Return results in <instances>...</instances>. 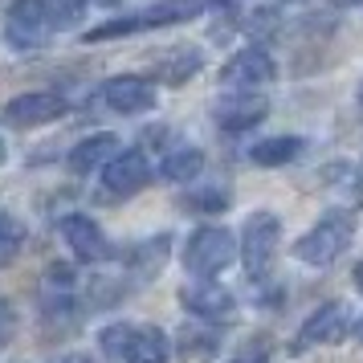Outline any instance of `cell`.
<instances>
[{
    "label": "cell",
    "instance_id": "1",
    "mask_svg": "<svg viewBox=\"0 0 363 363\" xmlns=\"http://www.w3.org/2000/svg\"><path fill=\"white\" fill-rule=\"evenodd\" d=\"M351 233H355V216L343 213V208H330L318 225H314L306 237H298L294 257L306 265H330L339 262L351 245Z\"/></svg>",
    "mask_w": 363,
    "mask_h": 363
},
{
    "label": "cell",
    "instance_id": "2",
    "mask_svg": "<svg viewBox=\"0 0 363 363\" xmlns=\"http://www.w3.org/2000/svg\"><path fill=\"white\" fill-rule=\"evenodd\" d=\"M102 351L118 363H167V339L160 327H106L102 330Z\"/></svg>",
    "mask_w": 363,
    "mask_h": 363
},
{
    "label": "cell",
    "instance_id": "3",
    "mask_svg": "<svg viewBox=\"0 0 363 363\" xmlns=\"http://www.w3.org/2000/svg\"><path fill=\"white\" fill-rule=\"evenodd\" d=\"M208 9V0H164V4H151L147 13H135V17H115L90 29L86 41H111V37L135 33V29H155V25H180V21H192Z\"/></svg>",
    "mask_w": 363,
    "mask_h": 363
},
{
    "label": "cell",
    "instance_id": "4",
    "mask_svg": "<svg viewBox=\"0 0 363 363\" xmlns=\"http://www.w3.org/2000/svg\"><path fill=\"white\" fill-rule=\"evenodd\" d=\"M53 4L50 0H13L4 13V37L13 50H41L53 29Z\"/></svg>",
    "mask_w": 363,
    "mask_h": 363
},
{
    "label": "cell",
    "instance_id": "5",
    "mask_svg": "<svg viewBox=\"0 0 363 363\" xmlns=\"http://www.w3.org/2000/svg\"><path fill=\"white\" fill-rule=\"evenodd\" d=\"M233 257H237V241H233L229 229H196L188 237V249H184V265L196 274V278H216L220 269H229Z\"/></svg>",
    "mask_w": 363,
    "mask_h": 363
},
{
    "label": "cell",
    "instance_id": "6",
    "mask_svg": "<svg viewBox=\"0 0 363 363\" xmlns=\"http://www.w3.org/2000/svg\"><path fill=\"white\" fill-rule=\"evenodd\" d=\"M278 245H281V220L274 213H253L241 229V262L245 269L257 278L265 274L274 257H278Z\"/></svg>",
    "mask_w": 363,
    "mask_h": 363
},
{
    "label": "cell",
    "instance_id": "7",
    "mask_svg": "<svg viewBox=\"0 0 363 363\" xmlns=\"http://www.w3.org/2000/svg\"><path fill=\"white\" fill-rule=\"evenodd\" d=\"M278 78V66H274V57L262 50V45H249V50L233 53L225 69H220V82L233 86V90H262Z\"/></svg>",
    "mask_w": 363,
    "mask_h": 363
},
{
    "label": "cell",
    "instance_id": "8",
    "mask_svg": "<svg viewBox=\"0 0 363 363\" xmlns=\"http://www.w3.org/2000/svg\"><path fill=\"white\" fill-rule=\"evenodd\" d=\"M151 184V164L143 151H118L111 164L102 167V188L111 192V196H135V192H143Z\"/></svg>",
    "mask_w": 363,
    "mask_h": 363
},
{
    "label": "cell",
    "instance_id": "9",
    "mask_svg": "<svg viewBox=\"0 0 363 363\" xmlns=\"http://www.w3.org/2000/svg\"><path fill=\"white\" fill-rule=\"evenodd\" d=\"M102 102L118 111V115H143L155 106V82L151 78H139V74H123V78H111L102 86Z\"/></svg>",
    "mask_w": 363,
    "mask_h": 363
},
{
    "label": "cell",
    "instance_id": "10",
    "mask_svg": "<svg viewBox=\"0 0 363 363\" xmlns=\"http://www.w3.org/2000/svg\"><path fill=\"white\" fill-rule=\"evenodd\" d=\"M66 115V99H57L50 90H33V94H17L4 106V123L13 127H45L53 118Z\"/></svg>",
    "mask_w": 363,
    "mask_h": 363
},
{
    "label": "cell",
    "instance_id": "11",
    "mask_svg": "<svg viewBox=\"0 0 363 363\" xmlns=\"http://www.w3.org/2000/svg\"><path fill=\"white\" fill-rule=\"evenodd\" d=\"M180 302L184 311H192L196 318H208V323H225V318H233V294L229 290H220L213 278H200V281H188L180 290Z\"/></svg>",
    "mask_w": 363,
    "mask_h": 363
},
{
    "label": "cell",
    "instance_id": "12",
    "mask_svg": "<svg viewBox=\"0 0 363 363\" xmlns=\"http://www.w3.org/2000/svg\"><path fill=\"white\" fill-rule=\"evenodd\" d=\"M62 237H66V245L74 249L78 262H106V257H111V241H106V233L82 213L62 216Z\"/></svg>",
    "mask_w": 363,
    "mask_h": 363
},
{
    "label": "cell",
    "instance_id": "13",
    "mask_svg": "<svg viewBox=\"0 0 363 363\" xmlns=\"http://www.w3.org/2000/svg\"><path fill=\"white\" fill-rule=\"evenodd\" d=\"M347 335V306L343 302H327L302 323V335H298V351L302 347H323V343H339Z\"/></svg>",
    "mask_w": 363,
    "mask_h": 363
},
{
    "label": "cell",
    "instance_id": "14",
    "mask_svg": "<svg viewBox=\"0 0 363 363\" xmlns=\"http://www.w3.org/2000/svg\"><path fill=\"white\" fill-rule=\"evenodd\" d=\"M265 115H269L265 99H253V94H237V99H225L216 106V123L225 131H253Z\"/></svg>",
    "mask_w": 363,
    "mask_h": 363
},
{
    "label": "cell",
    "instance_id": "15",
    "mask_svg": "<svg viewBox=\"0 0 363 363\" xmlns=\"http://www.w3.org/2000/svg\"><path fill=\"white\" fill-rule=\"evenodd\" d=\"M118 155V139L115 135H90V139H82L78 147L69 151V172H78V176H86V172H94V167H106L111 160Z\"/></svg>",
    "mask_w": 363,
    "mask_h": 363
},
{
    "label": "cell",
    "instance_id": "16",
    "mask_svg": "<svg viewBox=\"0 0 363 363\" xmlns=\"http://www.w3.org/2000/svg\"><path fill=\"white\" fill-rule=\"evenodd\" d=\"M298 151H302V139H294V135H269L262 143H253L249 160L257 167H281V164H290Z\"/></svg>",
    "mask_w": 363,
    "mask_h": 363
},
{
    "label": "cell",
    "instance_id": "17",
    "mask_svg": "<svg viewBox=\"0 0 363 363\" xmlns=\"http://www.w3.org/2000/svg\"><path fill=\"white\" fill-rule=\"evenodd\" d=\"M200 167H204V151H196V147H180V151H172V155H164L160 172H164V180L184 184V180H196Z\"/></svg>",
    "mask_w": 363,
    "mask_h": 363
},
{
    "label": "cell",
    "instance_id": "18",
    "mask_svg": "<svg viewBox=\"0 0 363 363\" xmlns=\"http://www.w3.org/2000/svg\"><path fill=\"white\" fill-rule=\"evenodd\" d=\"M180 355H184V363H213V355H216V335H213V330L188 327V330L180 335Z\"/></svg>",
    "mask_w": 363,
    "mask_h": 363
},
{
    "label": "cell",
    "instance_id": "19",
    "mask_svg": "<svg viewBox=\"0 0 363 363\" xmlns=\"http://www.w3.org/2000/svg\"><path fill=\"white\" fill-rule=\"evenodd\" d=\"M200 50H176V53H167L164 62H160V78L164 82H188L192 74L200 69Z\"/></svg>",
    "mask_w": 363,
    "mask_h": 363
},
{
    "label": "cell",
    "instance_id": "20",
    "mask_svg": "<svg viewBox=\"0 0 363 363\" xmlns=\"http://www.w3.org/2000/svg\"><path fill=\"white\" fill-rule=\"evenodd\" d=\"M21 245H25V225H21L17 216L0 213V269L17 262Z\"/></svg>",
    "mask_w": 363,
    "mask_h": 363
},
{
    "label": "cell",
    "instance_id": "21",
    "mask_svg": "<svg viewBox=\"0 0 363 363\" xmlns=\"http://www.w3.org/2000/svg\"><path fill=\"white\" fill-rule=\"evenodd\" d=\"M188 208H196V213H225V208H229V192H225V188L192 192V196H188Z\"/></svg>",
    "mask_w": 363,
    "mask_h": 363
},
{
    "label": "cell",
    "instance_id": "22",
    "mask_svg": "<svg viewBox=\"0 0 363 363\" xmlns=\"http://www.w3.org/2000/svg\"><path fill=\"white\" fill-rule=\"evenodd\" d=\"M86 4H90V0H53V17L62 21V25H74V21L86 13Z\"/></svg>",
    "mask_w": 363,
    "mask_h": 363
},
{
    "label": "cell",
    "instance_id": "23",
    "mask_svg": "<svg viewBox=\"0 0 363 363\" xmlns=\"http://www.w3.org/2000/svg\"><path fill=\"white\" fill-rule=\"evenodd\" d=\"M13 330H17V314H13V306L0 298V347L13 339Z\"/></svg>",
    "mask_w": 363,
    "mask_h": 363
},
{
    "label": "cell",
    "instance_id": "24",
    "mask_svg": "<svg viewBox=\"0 0 363 363\" xmlns=\"http://www.w3.org/2000/svg\"><path fill=\"white\" fill-rule=\"evenodd\" d=\"M351 281H355V290H359V294H363V262L355 265V274H351Z\"/></svg>",
    "mask_w": 363,
    "mask_h": 363
},
{
    "label": "cell",
    "instance_id": "25",
    "mask_svg": "<svg viewBox=\"0 0 363 363\" xmlns=\"http://www.w3.org/2000/svg\"><path fill=\"white\" fill-rule=\"evenodd\" d=\"M335 9H355V4H363V0H330Z\"/></svg>",
    "mask_w": 363,
    "mask_h": 363
},
{
    "label": "cell",
    "instance_id": "26",
    "mask_svg": "<svg viewBox=\"0 0 363 363\" xmlns=\"http://www.w3.org/2000/svg\"><path fill=\"white\" fill-rule=\"evenodd\" d=\"M57 363H90L86 355H66V359H57Z\"/></svg>",
    "mask_w": 363,
    "mask_h": 363
},
{
    "label": "cell",
    "instance_id": "27",
    "mask_svg": "<svg viewBox=\"0 0 363 363\" xmlns=\"http://www.w3.org/2000/svg\"><path fill=\"white\" fill-rule=\"evenodd\" d=\"M355 335H359V343H363V314H359V323H355Z\"/></svg>",
    "mask_w": 363,
    "mask_h": 363
},
{
    "label": "cell",
    "instance_id": "28",
    "mask_svg": "<svg viewBox=\"0 0 363 363\" xmlns=\"http://www.w3.org/2000/svg\"><path fill=\"white\" fill-rule=\"evenodd\" d=\"M359 111H363V82H359Z\"/></svg>",
    "mask_w": 363,
    "mask_h": 363
},
{
    "label": "cell",
    "instance_id": "29",
    "mask_svg": "<svg viewBox=\"0 0 363 363\" xmlns=\"http://www.w3.org/2000/svg\"><path fill=\"white\" fill-rule=\"evenodd\" d=\"M0 164H4V143H0Z\"/></svg>",
    "mask_w": 363,
    "mask_h": 363
},
{
    "label": "cell",
    "instance_id": "30",
    "mask_svg": "<svg viewBox=\"0 0 363 363\" xmlns=\"http://www.w3.org/2000/svg\"><path fill=\"white\" fill-rule=\"evenodd\" d=\"M102 4H118V0H102Z\"/></svg>",
    "mask_w": 363,
    "mask_h": 363
}]
</instances>
